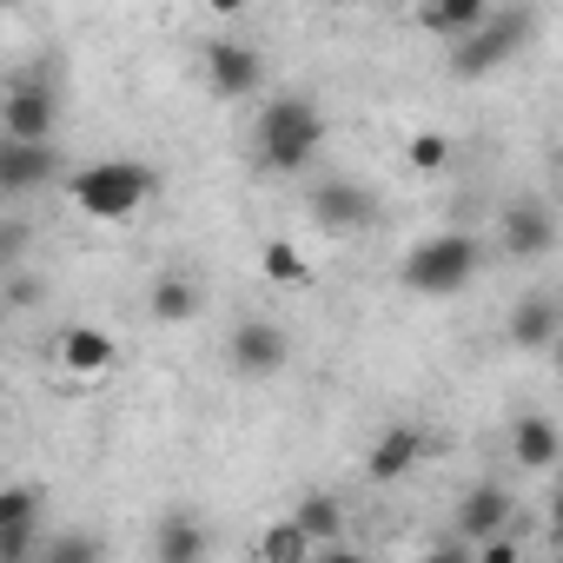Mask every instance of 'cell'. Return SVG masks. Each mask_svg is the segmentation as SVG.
<instances>
[{"instance_id":"cell-18","label":"cell","mask_w":563,"mask_h":563,"mask_svg":"<svg viewBox=\"0 0 563 563\" xmlns=\"http://www.w3.org/2000/svg\"><path fill=\"white\" fill-rule=\"evenodd\" d=\"M490 14H497L490 0H438V8H418V27L438 34V41H451V47H464Z\"/></svg>"},{"instance_id":"cell-20","label":"cell","mask_w":563,"mask_h":563,"mask_svg":"<svg viewBox=\"0 0 563 563\" xmlns=\"http://www.w3.org/2000/svg\"><path fill=\"white\" fill-rule=\"evenodd\" d=\"M292 523L325 550V543H339V537H345V504H339L332 490H306V497H299V510H292Z\"/></svg>"},{"instance_id":"cell-1","label":"cell","mask_w":563,"mask_h":563,"mask_svg":"<svg viewBox=\"0 0 563 563\" xmlns=\"http://www.w3.org/2000/svg\"><path fill=\"white\" fill-rule=\"evenodd\" d=\"M252 146H258V173H278V179H292L319 159L325 146V113L319 100L306 93H272L252 120Z\"/></svg>"},{"instance_id":"cell-26","label":"cell","mask_w":563,"mask_h":563,"mask_svg":"<svg viewBox=\"0 0 563 563\" xmlns=\"http://www.w3.org/2000/svg\"><path fill=\"white\" fill-rule=\"evenodd\" d=\"M8 306H14V312L41 306V278H27V272H8Z\"/></svg>"},{"instance_id":"cell-15","label":"cell","mask_w":563,"mask_h":563,"mask_svg":"<svg viewBox=\"0 0 563 563\" xmlns=\"http://www.w3.org/2000/svg\"><path fill=\"white\" fill-rule=\"evenodd\" d=\"M510 464L517 471H556L563 464V424L556 418H517L510 424Z\"/></svg>"},{"instance_id":"cell-27","label":"cell","mask_w":563,"mask_h":563,"mask_svg":"<svg viewBox=\"0 0 563 563\" xmlns=\"http://www.w3.org/2000/svg\"><path fill=\"white\" fill-rule=\"evenodd\" d=\"M477 563H523V543L517 537H490V543H477Z\"/></svg>"},{"instance_id":"cell-16","label":"cell","mask_w":563,"mask_h":563,"mask_svg":"<svg viewBox=\"0 0 563 563\" xmlns=\"http://www.w3.org/2000/svg\"><path fill=\"white\" fill-rule=\"evenodd\" d=\"M556 332H563V306H556L550 292H523V299L510 306V345H517V352H543Z\"/></svg>"},{"instance_id":"cell-22","label":"cell","mask_w":563,"mask_h":563,"mask_svg":"<svg viewBox=\"0 0 563 563\" xmlns=\"http://www.w3.org/2000/svg\"><path fill=\"white\" fill-rule=\"evenodd\" d=\"M258 265H265V278H272V286H306V278H312V265H306V252H299L292 239H265Z\"/></svg>"},{"instance_id":"cell-12","label":"cell","mask_w":563,"mask_h":563,"mask_svg":"<svg viewBox=\"0 0 563 563\" xmlns=\"http://www.w3.org/2000/svg\"><path fill=\"white\" fill-rule=\"evenodd\" d=\"M54 173H60V140H54V146L0 140V192H8V199H27V192L54 186Z\"/></svg>"},{"instance_id":"cell-23","label":"cell","mask_w":563,"mask_h":563,"mask_svg":"<svg viewBox=\"0 0 563 563\" xmlns=\"http://www.w3.org/2000/svg\"><path fill=\"white\" fill-rule=\"evenodd\" d=\"M41 563H107V550H100L93 530H54L41 543Z\"/></svg>"},{"instance_id":"cell-10","label":"cell","mask_w":563,"mask_h":563,"mask_svg":"<svg viewBox=\"0 0 563 563\" xmlns=\"http://www.w3.org/2000/svg\"><path fill=\"white\" fill-rule=\"evenodd\" d=\"M206 87H212L219 100L258 93V87H265V54H258L252 41H212V47H206Z\"/></svg>"},{"instance_id":"cell-25","label":"cell","mask_w":563,"mask_h":563,"mask_svg":"<svg viewBox=\"0 0 563 563\" xmlns=\"http://www.w3.org/2000/svg\"><path fill=\"white\" fill-rule=\"evenodd\" d=\"M21 252H27V225L8 212L0 219V272H21Z\"/></svg>"},{"instance_id":"cell-21","label":"cell","mask_w":563,"mask_h":563,"mask_svg":"<svg viewBox=\"0 0 563 563\" xmlns=\"http://www.w3.org/2000/svg\"><path fill=\"white\" fill-rule=\"evenodd\" d=\"M312 556H319V543H312L292 517L265 523V537H258V563H312Z\"/></svg>"},{"instance_id":"cell-3","label":"cell","mask_w":563,"mask_h":563,"mask_svg":"<svg viewBox=\"0 0 563 563\" xmlns=\"http://www.w3.org/2000/svg\"><path fill=\"white\" fill-rule=\"evenodd\" d=\"M153 192H159V179L140 159H93L87 173H74V206L87 219H133Z\"/></svg>"},{"instance_id":"cell-14","label":"cell","mask_w":563,"mask_h":563,"mask_svg":"<svg viewBox=\"0 0 563 563\" xmlns=\"http://www.w3.org/2000/svg\"><path fill=\"white\" fill-rule=\"evenodd\" d=\"M424 451H431V438H424L418 424H391V431L372 444L365 477H372V484H398V477H411V471L424 464Z\"/></svg>"},{"instance_id":"cell-11","label":"cell","mask_w":563,"mask_h":563,"mask_svg":"<svg viewBox=\"0 0 563 563\" xmlns=\"http://www.w3.org/2000/svg\"><path fill=\"white\" fill-rule=\"evenodd\" d=\"M497 239L510 258H550L556 252V212L543 199H510L497 212Z\"/></svg>"},{"instance_id":"cell-4","label":"cell","mask_w":563,"mask_h":563,"mask_svg":"<svg viewBox=\"0 0 563 563\" xmlns=\"http://www.w3.org/2000/svg\"><path fill=\"white\" fill-rule=\"evenodd\" d=\"M530 34H537V14H530V8H497L464 47H451V74H457V80H484V74L510 67V60L530 47Z\"/></svg>"},{"instance_id":"cell-8","label":"cell","mask_w":563,"mask_h":563,"mask_svg":"<svg viewBox=\"0 0 563 563\" xmlns=\"http://www.w3.org/2000/svg\"><path fill=\"white\" fill-rule=\"evenodd\" d=\"M41 490L8 484L0 490V563H41Z\"/></svg>"},{"instance_id":"cell-30","label":"cell","mask_w":563,"mask_h":563,"mask_svg":"<svg viewBox=\"0 0 563 563\" xmlns=\"http://www.w3.org/2000/svg\"><path fill=\"white\" fill-rule=\"evenodd\" d=\"M550 537L563 543V477H556V497H550Z\"/></svg>"},{"instance_id":"cell-24","label":"cell","mask_w":563,"mask_h":563,"mask_svg":"<svg viewBox=\"0 0 563 563\" xmlns=\"http://www.w3.org/2000/svg\"><path fill=\"white\" fill-rule=\"evenodd\" d=\"M405 159H411L418 173H444V166H451V140H444V133H418V140L405 146Z\"/></svg>"},{"instance_id":"cell-6","label":"cell","mask_w":563,"mask_h":563,"mask_svg":"<svg viewBox=\"0 0 563 563\" xmlns=\"http://www.w3.org/2000/svg\"><path fill=\"white\" fill-rule=\"evenodd\" d=\"M225 358H232L239 378L258 385V378H278V372L292 365V339H286V325H278V319H239Z\"/></svg>"},{"instance_id":"cell-17","label":"cell","mask_w":563,"mask_h":563,"mask_svg":"<svg viewBox=\"0 0 563 563\" xmlns=\"http://www.w3.org/2000/svg\"><path fill=\"white\" fill-rule=\"evenodd\" d=\"M113 358H120V345H113L100 325H67V332H60V372H74V378H107Z\"/></svg>"},{"instance_id":"cell-7","label":"cell","mask_w":563,"mask_h":563,"mask_svg":"<svg viewBox=\"0 0 563 563\" xmlns=\"http://www.w3.org/2000/svg\"><path fill=\"white\" fill-rule=\"evenodd\" d=\"M378 219V192L365 186V179H319L312 186V225L319 232H365Z\"/></svg>"},{"instance_id":"cell-19","label":"cell","mask_w":563,"mask_h":563,"mask_svg":"<svg viewBox=\"0 0 563 563\" xmlns=\"http://www.w3.org/2000/svg\"><path fill=\"white\" fill-rule=\"evenodd\" d=\"M146 312L159 325H192L199 319V286H192V278H179V272H159L153 292H146Z\"/></svg>"},{"instance_id":"cell-13","label":"cell","mask_w":563,"mask_h":563,"mask_svg":"<svg viewBox=\"0 0 563 563\" xmlns=\"http://www.w3.org/2000/svg\"><path fill=\"white\" fill-rule=\"evenodd\" d=\"M153 563H206L212 556V523L206 517H192V510H166L159 523H153Z\"/></svg>"},{"instance_id":"cell-29","label":"cell","mask_w":563,"mask_h":563,"mask_svg":"<svg viewBox=\"0 0 563 563\" xmlns=\"http://www.w3.org/2000/svg\"><path fill=\"white\" fill-rule=\"evenodd\" d=\"M312 563H372V556H365V550H345V543H325Z\"/></svg>"},{"instance_id":"cell-5","label":"cell","mask_w":563,"mask_h":563,"mask_svg":"<svg viewBox=\"0 0 563 563\" xmlns=\"http://www.w3.org/2000/svg\"><path fill=\"white\" fill-rule=\"evenodd\" d=\"M0 126H8V140L54 146V133H60V87H54L47 67L8 80V93H0Z\"/></svg>"},{"instance_id":"cell-28","label":"cell","mask_w":563,"mask_h":563,"mask_svg":"<svg viewBox=\"0 0 563 563\" xmlns=\"http://www.w3.org/2000/svg\"><path fill=\"white\" fill-rule=\"evenodd\" d=\"M418 563H477V550H471V543H438V550H424Z\"/></svg>"},{"instance_id":"cell-9","label":"cell","mask_w":563,"mask_h":563,"mask_svg":"<svg viewBox=\"0 0 563 563\" xmlns=\"http://www.w3.org/2000/svg\"><path fill=\"white\" fill-rule=\"evenodd\" d=\"M510 523H517V497L504 490V484H471L464 497H457V517H451V530H457V543H490V537H510Z\"/></svg>"},{"instance_id":"cell-2","label":"cell","mask_w":563,"mask_h":563,"mask_svg":"<svg viewBox=\"0 0 563 563\" xmlns=\"http://www.w3.org/2000/svg\"><path fill=\"white\" fill-rule=\"evenodd\" d=\"M484 272V239L477 232H431V239H418L411 252H405V265H398V278H405V292H418V299H451V292H464L471 278Z\"/></svg>"}]
</instances>
